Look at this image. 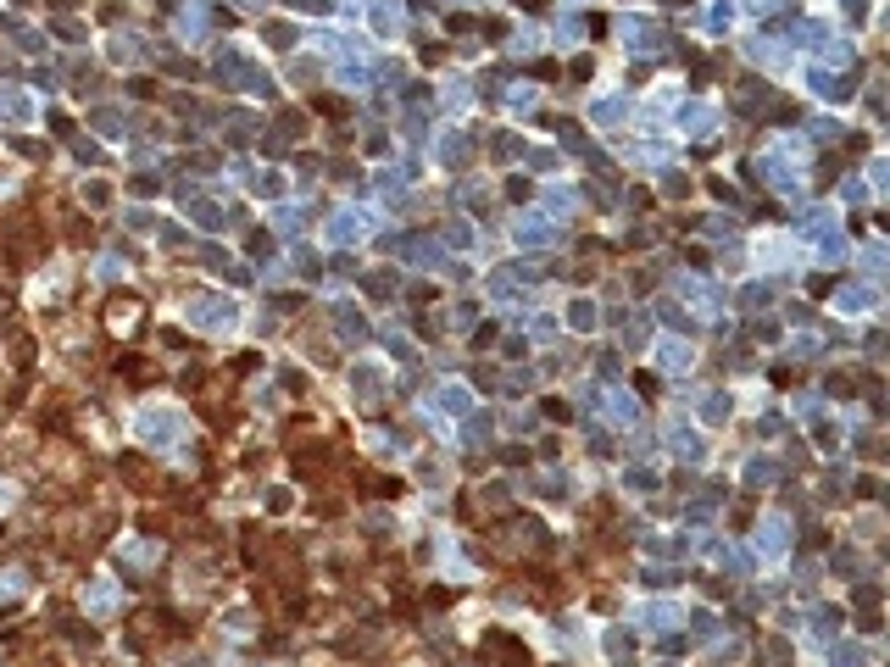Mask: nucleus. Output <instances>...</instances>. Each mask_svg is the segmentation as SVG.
<instances>
[{
	"mask_svg": "<svg viewBox=\"0 0 890 667\" xmlns=\"http://www.w3.org/2000/svg\"><path fill=\"white\" fill-rule=\"evenodd\" d=\"M134 429H140L151 445H173V439L184 434V423H178V412H173V407H145Z\"/></svg>",
	"mask_w": 890,
	"mask_h": 667,
	"instance_id": "obj_1",
	"label": "nucleus"
},
{
	"mask_svg": "<svg viewBox=\"0 0 890 667\" xmlns=\"http://www.w3.org/2000/svg\"><path fill=\"white\" fill-rule=\"evenodd\" d=\"M189 317H195L200 328H223V323H234V306H229V301H195Z\"/></svg>",
	"mask_w": 890,
	"mask_h": 667,
	"instance_id": "obj_2",
	"label": "nucleus"
},
{
	"mask_svg": "<svg viewBox=\"0 0 890 667\" xmlns=\"http://www.w3.org/2000/svg\"><path fill=\"white\" fill-rule=\"evenodd\" d=\"M84 607H90L95 618H112V612H117V589H112L106 578H95V584L84 589Z\"/></svg>",
	"mask_w": 890,
	"mask_h": 667,
	"instance_id": "obj_3",
	"label": "nucleus"
},
{
	"mask_svg": "<svg viewBox=\"0 0 890 667\" xmlns=\"http://www.w3.org/2000/svg\"><path fill=\"white\" fill-rule=\"evenodd\" d=\"M635 651V634L629 629H606V656H629Z\"/></svg>",
	"mask_w": 890,
	"mask_h": 667,
	"instance_id": "obj_4",
	"label": "nucleus"
},
{
	"mask_svg": "<svg viewBox=\"0 0 890 667\" xmlns=\"http://www.w3.org/2000/svg\"><path fill=\"white\" fill-rule=\"evenodd\" d=\"M673 618H679V607H673V600H668V607H651V612H646V623H651V629H673Z\"/></svg>",
	"mask_w": 890,
	"mask_h": 667,
	"instance_id": "obj_5",
	"label": "nucleus"
},
{
	"mask_svg": "<svg viewBox=\"0 0 890 667\" xmlns=\"http://www.w3.org/2000/svg\"><path fill=\"white\" fill-rule=\"evenodd\" d=\"M835 667H863V651H857V645H841V651H835Z\"/></svg>",
	"mask_w": 890,
	"mask_h": 667,
	"instance_id": "obj_6",
	"label": "nucleus"
}]
</instances>
